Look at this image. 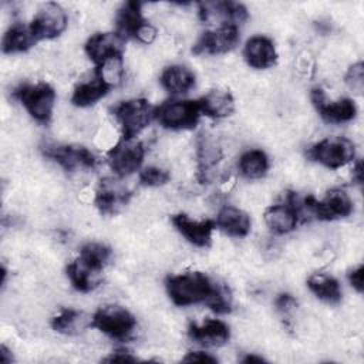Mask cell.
Returning <instances> with one entry per match:
<instances>
[{
	"mask_svg": "<svg viewBox=\"0 0 364 364\" xmlns=\"http://www.w3.org/2000/svg\"><path fill=\"white\" fill-rule=\"evenodd\" d=\"M166 291L176 306H192L198 303L208 304L219 289V283L213 282L202 272H188L169 276L165 280Z\"/></svg>",
	"mask_w": 364,
	"mask_h": 364,
	"instance_id": "cell-1",
	"label": "cell"
},
{
	"mask_svg": "<svg viewBox=\"0 0 364 364\" xmlns=\"http://www.w3.org/2000/svg\"><path fill=\"white\" fill-rule=\"evenodd\" d=\"M13 97L23 104L36 121L40 124L50 122L55 102V91L50 84H21L13 91Z\"/></svg>",
	"mask_w": 364,
	"mask_h": 364,
	"instance_id": "cell-2",
	"label": "cell"
},
{
	"mask_svg": "<svg viewBox=\"0 0 364 364\" xmlns=\"http://www.w3.org/2000/svg\"><path fill=\"white\" fill-rule=\"evenodd\" d=\"M112 114L121 127L122 138L135 139L154 118V108L145 98H132L115 105Z\"/></svg>",
	"mask_w": 364,
	"mask_h": 364,
	"instance_id": "cell-3",
	"label": "cell"
},
{
	"mask_svg": "<svg viewBox=\"0 0 364 364\" xmlns=\"http://www.w3.org/2000/svg\"><path fill=\"white\" fill-rule=\"evenodd\" d=\"M198 100H168L154 108V118L164 128L189 129L193 128L200 117Z\"/></svg>",
	"mask_w": 364,
	"mask_h": 364,
	"instance_id": "cell-4",
	"label": "cell"
},
{
	"mask_svg": "<svg viewBox=\"0 0 364 364\" xmlns=\"http://www.w3.org/2000/svg\"><path fill=\"white\" fill-rule=\"evenodd\" d=\"M90 327L102 331L111 338L127 340L135 330L136 320L125 307L111 304L104 306L94 313Z\"/></svg>",
	"mask_w": 364,
	"mask_h": 364,
	"instance_id": "cell-5",
	"label": "cell"
},
{
	"mask_svg": "<svg viewBox=\"0 0 364 364\" xmlns=\"http://www.w3.org/2000/svg\"><path fill=\"white\" fill-rule=\"evenodd\" d=\"M307 155L326 168L338 169L354 159L355 146L348 138L333 136L314 144L307 151Z\"/></svg>",
	"mask_w": 364,
	"mask_h": 364,
	"instance_id": "cell-6",
	"label": "cell"
},
{
	"mask_svg": "<svg viewBox=\"0 0 364 364\" xmlns=\"http://www.w3.org/2000/svg\"><path fill=\"white\" fill-rule=\"evenodd\" d=\"M41 152L67 172H74L78 168L92 169L97 165L95 155L82 145L46 142L41 145Z\"/></svg>",
	"mask_w": 364,
	"mask_h": 364,
	"instance_id": "cell-7",
	"label": "cell"
},
{
	"mask_svg": "<svg viewBox=\"0 0 364 364\" xmlns=\"http://www.w3.org/2000/svg\"><path fill=\"white\" fill-rule=\"evenodd\" d=\"M65 27L67 14L60 4L53 1L41 4L30 24V30L37 41L58 37Z\"/></svg>",
	"mask_w": 364,
	"mask_h": 364,
	"instance_id": "cell-8",
	"label": "cell"
},
{
	"mask_svg": "<svg viewBox=\"0 0 364 364\" xmlns=\"http://www.w3.org/2000/svg\"><path fill=\"white\" fill-rule=\"evenodd\" d=\"M144 145L135 139H121L108 151V162L118 176H128L142 165Z\"/></svg>",
	"mask_w": 364,
	"mask_h": 364,
	"instance_id": "cell-9",
	"label": "cell"
},
{
	"mask_svg": "<svg viewBox=\"0 0 364 364\" xmlns=\"http://www.w3.org/2000/svg\"><path fill=\"white\" fill-rule=\"evenodd\" d=\"M239 41V28L235 24L219 26L216 30L205 31L193 44L192 51L200 54H223L235 48Z\"/></svg>",
	"mask_w": 364,
	"mask_h": 364,
	"instance_id": "cell-10",
	"label": "cell"
},
{
	"mask_svg": "<svg viewBox=\"0 0 364 364\" xmlns=\"http://www.w3.org/2000/svg\"><path fill=\"white\" fill-rule=\"evenodd\" d=\"M310 98L321 119L328 124L347 122L357 115V107L350 98L328 101L321 88H313Z\"/></svg>",
	"mask_w": 364,
	"mask_h": 364,
	"instance_id": "cell-11",
	"label": "cell"
},
{
	"mask_svg": "<svg viewBox=\"0 0 364 364\" xmlns=\"http://www.w3.org/2000/svg\"><path fill=\"white\" fill-rule=\"evenodd\" d=\"M125 41L114 33H95L85 43V53L95 64V68L102 67L114 58H122Z\"/></svg>",
	"mask_w": 364,
	"mask_h": 364,
	"instance_id": "cell-12",
	"label": "cell"
},
{
	"mask_svg": "<svg viewBox=\"0 0 364 364\" xmlns=\"http://www.w3.org/2000/svg\"><path fill=\"white\" fill-rule=\"evenodd\" d=\"M199 6V17L202 21L220 26L240 24L247 18V10L243 4L236 1H202Z\"/></svg>",
	"mask_w": 364,
	"mask_h": 364,
	"instance_id": "cell-13",
	"label": "cell"
},
{
	"mask_svg": "<svg viewBox=\"0 0 364 364\" xmlns=\"http://www.w3.org/2000/svg\"><path fill=\"white\" fill-rule=\"evenodd\" d=\"M223 151L218 138L212 134L202 132L196 139V159H198V179L205 183L216 165L222 161Z\"/></svg>",
	"mask_w": 364,
	"mask_h": 364,
	"instance_id": "cell-14",
	"label": "cell"
},
{
	"mask_svg": "<svg viewBox=\"0 0 364 364\" xmlns=\"http://www.w3.org/2000/svg\"><path fill=\"white\" fill-rule=\"evenodd\" d=\"M172 223L176 230L192 245L198 247H208L212 240V230L215 229V220H195L185 213H176L172 216Z\"/></svg>",
	"mask_w": 364,
	"mask_h": 364,
	"instance_id": "cell-15",
	"label": "cell"
},
{
	"mask_svg": "<svg viewBox=\"0 0 364 364\" xmlns=\"http://www.w3.org/2000/svg\"><path fill=\"white\" fill-rule=\"evenodd\" d=\"M131 192L114 181H101L94 203L101 215H115L122 206L128 203Z\"/></svg>",
	"mask_w": 364,
	"mask_h": 364,
	"instance_id": "cell-16",
	"label": "cell"
},
{
	"mask_svg": "<svg viewBox=\"0 0 364 364\" xmlns=\"http://www.w3.org/2000/svg\"><path fill=\"white\" fill-rule=\"evenodd\" d=\"M243 57L246 63L257 70L270 68L277 61V53L273 41L266 36L250 37L243 48Z\"/></svg>",
	"mask_w": 364,
	"mask_h": 364,
	"instance_id": "cell-17",
	"label": "cell"
},
{
	"mask_svg": "<svg viewBox=\"0 0 364 364\" xmlns=\"http://www.w3.org/2000/svg\"><path fill=\"white\" fill-rule=\"evenodd\" d=\"M188 336L199 346L219 347L229 340L230 331L228 324H225L222 320L209 318L203 324H189Z\"/></svg>",
	"mask_w": 364,
	"mask_h": 364,
	"instance_id": "cell-18",
	"label": "cell"
},
{
	"mask_svg": "<svg viewBox=\"0 0 364 364\" xmlns=\"http://www.w3.org/2000/svg\"><path fill=\"white\" fill-rule=\"evenodd\" d=\"M142 3L127 1L124 3L115 17V33L124 40L135 38L141 27L146 23L142 17Z\"/></svg>",
	"mask_w": 364,
	"mask_h": 364,
	"instance_id": "cell-19",
	"label": "cell"
},
{
	"mask_svg": "<svg viewBox=\"0 0 364 364\" xmlns=\"http://www.w3.org/2000/svg\"><path fill=\"white\" fill-rule=\"evenodd\" d=\"M112 87L104 80V77L95 70L94 77L80 82L71 95V102L77 107H88L100 101Z\"/></svg>",
	"mask_w": 364,
	"mask_h": 364,
	"instance_id": "cell-20",
	"label": "cell"
},
{
	"mask_svg": "<svg viewBox=\"0 0 364 364\" xmlns=\"http://www.w3.org/2000/svg\"><path fill=\"white\" fill-rule=\"evenodd\" d=\"M215 225L229 236L243 237L250 232V218L235 206H225L219 210Z\"/></svg>",
	"mask_w": 364,
	"mask_h": 364,
	"instance_id": "cell-21",
	"label": "cell"
},
{
	"mask_svg": "<svg viewBox=\"0 0 364 364\" xmlns=\"http://www.w3.org/2000/svg\"><path fill=\"white\" fill-rule=\"evenodd\" d=\"M65 272L73 287L82 293L94 290L101 283V270L87 264L80 257L73 260L67 266Z\"/></svg>",
	"mask_w": 364,
	"mask_h": 364,
	"instance_id": "cell-22",
	"label": "cell"
},
{
	"mask_svg": "<svg viewBox=\"0 0 364 364\" xmlns=\"http://www.w3.org/2000/svg\"><path fill=\"white\" fill-rule=\"evenodd\" d=\"M199 101L200 112L210 118H226L235 111V101L226 90H210Z\"/></svg>",
	"mask_w": 364,
	"mask_h": 364,
	"instance_id": "cell-23",
	"label": "cell"
},
{
	"mask_svg": "<svg viewBox=\"0 0 364 364\" xmlns=\"http://www.w3.org/2000/svg\"><path fill=\"white\" fill-rule=\"evenodd\" d=\"M264 222L273 233L286 235L296 228L299 219L293 206L286 200V203L269 206L264 210Z\"/></svg>",
	"mask_w": 364,
	"mask_h": 364,
	"instance_id": "cell-24",
	"label": "cell"
},
{
	"mask_svg": "<svg viewBox=\"0 0 364 364\" xmlns=\"http://www.w3.org/2000/svg\"><path fill=\"white\" fill-rule=\"evenodd\" d=\"M159 81L169 94H185L195 87L196 78L188 67L173 64L162 71Z\"/></svg>",
	"mask_w": 364,
	"mask_h": 364,
	"instance_id": "cell-25",
	"label": "cell"
},
{
	"mask_svg": "<svg viewBox=\"0 0 364 364\" xmlns=\"http://www.w3.org/2000/svg\"><path fill=\"white\" fill-rule=\"evenodd\" d=\"M37 43L34 34L30 30V26L26 27L23 24H14L11 26L1 41V50L6 54H14V53H23L31 48Z\"/></svg>",
	"mask_w": 364,
	"mask_h": 364,
	"instance_id": "cell-26",
	"label": "cell"
},
{
	"mask_svg": "<svg viewBox=\"0 0 364 364\" xmlns=\"http://www.w3.org/2000/svg\"><path fill=\"white\" fill-rule=\"evenodd\" d=\"M307 287L317 299L323 301L338 303L341 300L340 283L328 274H324V273L311 274L307 279Z\"/></svg>",
	"mask_w": 364,
	"mask_h": 364,
	"instance_id": "cell-27",
	"label": "cell"
},
{
	"mask_svg": "<svg viewBox=\"0 0 364 364\" xmlns=\"http://www.w3.org/2000/svg\"><path fill=\"white\" fill-rule=\"evenodd\" d=\"M239 171L247 179H260L269 171V158L262 149H250L240 155Z\"/></svg>",
	"mask_w": 364,
	"mask_h": 364,
	"instance_id": "cell-28",
	"label": "cell"
},
{
	"mask_svg": "<svg viewBox=\"0 0 364 364\" xmlns=\"http://www.w3.org/2000/svg\"><path fill=\"white\" fill-rule=\"evenodd\" d=\"M85 326L90 324L85 323L84 314L74 309H63L57 316L51 318L53 330L61 334H78Z\"/></svg>",
	"mask_w": 364,
	"mask_h": 364,
	"instance_id": "cell-29",
	"label": "cell"
},
{
	"mask_svg": "<svg viewBox=\"0 0 364 364\" xmlns=\"http://www.w3.org/2000/svg\"><path fill=\"white\" fill-rule=\"evenodd\" d=\"M111 249L102 243H97V242H90V243H85L81 250H80V259L82 262H85L87 264L98 269V270H102L109 259H111Z\"/></svg>",
	"mask_w": 364,
	"mask_h": 364,
	"instance_id": "cell-30",
	"label": "cell"
},
{
	"mask_svg": "<svg viewBox=\"0 0 364 364\" xmlns=\"http://www.w3.org/2000/svg\"><path fill=\"white\" fill-rule=\"evenodd\" d=\"M169 178V172L159 166H146L139 172V182L144 186H162Z\"/></svg>",
	"mask_w": 364,
	"mask_h": 364,
	"instance_id": "cell-31",
	"label": "cell"
},
{
	"mask_svg": "<svg viewBox=\"0 0 364 364\" xmlns=\"http://www.w3.org/2000/svg\"><path fill=\"white\" fill-rule=\"evenodd\" d=\"M210 310H213L218 314H226L232 311V296L226 286L219 284V289L216 290L215 296L209 300L206 304Z\"/></svg>",
	"mask_w": 364,
	"mask_h": 364,
	"instance_id": "cell-32",
	"label": "cell"
},
{
	"mask_svg": "<svg viewBox=\"0 0 364 364\" xmlns=\"http://www.w3.org/2000/svg\"><path fill=\"white\" fill-rule=\"evenodd\" d=\"M346 84L354 92H357V94L363 92V87H364V65H363V61H357L355 64H353L348 68V71L346 74Z\"/></svg>",
	"mask_w": 364,
	"mask_h": 364,
	"instance_id": "cell-33",
	"label": "cell"
},
{
	"mask_svg": "<svg viewBox=\"0 0 364 364\" xmlns=\"http://www.w3.org/2000/svg\"><path fill=\"white\" fill-rule=\"evenodd\" d=\"M274 304H276V309H277L279 311H282V313H289L291 309L296 307L297 301H296V299H294L291 294H289V293H282V294H279V297L276 299Z\"/></svg>",
	"mask_w": 364,
	"mask_h": 364,
	"instance_id": "cell-34",
	"label": "cell"
},
{
	"mask_svg": "<svg viewBox=\"0 0 364 364\" xmlns=\"http://www.w3.org/2000/svg\"><path fill=\"white\" fill-rule=\"evenodd\" d=\"M102 361H105V363H135V361H138V358L134 357L128 350H115L108 357H105Z\"/></svg>",
	"mask_w": 364,
	"mask_h": 364,
	"instance_id": "cell-35",
	"label": "cell"
},
{
	"mask_svg": "<svg viewBox=\"0 0 364 364\" xmlns=\"http://www.w3.org/2000/svg\"><path fill=\"white\" fill-rule=\"evenodd\" d=\"M182 361H185V363H218V358L205 351H191L182 358Z\"/></svg>",
	"mask_w": 364,
	"mask_h": 364,
	"instance_id": "cell-36",
	"label": "cell"
},
{
	"mask_svg": "<svg viewBox=\"0 0 364 364\" xmlns=\"http://www.w3.org/2000/svg\"><path fill=\"white\" fill-rule=\"evenodd\" d=\"M363 272H364V267H363V264H360V266H357L355 269L350 270V272H348V276H347L350 284H351L358 293H363V290H364V284H363Z\"/></svg>",
	"mask_w": 364,
	"mask_h": 364,
	"instance_id": "cell-37",
	"label": "cell"
},
{
	"mask_svg": "<svg viewBox=\"0 0 364 364\" xmlns=\"http://www.w3.org/2000/svg\"><path fill=\"white\" fill-rule=\"evenodd\" d=\"M155 37H156V28L154 27V26H151L149 23H145L142 27H141V30L138 31V34H136V40L138 41H141V43H144V44H149V43H152L154 40H155Z\"/></svg>",
	"mask_w": 364,
	"mask_h": 364,
	"instance_id": "cell-38",
	"label": "cell"
},
{
	"mask_svg": "<svg viewBox=\"0 0 364 364\" xmlns=\"http://www.w3.org/2000/svg\"><path fill=\"white\" fill-rule=\"evenodd\" d=\"M353 179L361 185L363 183V161H357L353 168Z\"/></svg>",
	"mask_w": 364,
	"mask_h": 364,
	"instance_id": "cell-39",
	"label": "cell"
},
{
	"mask_svg": "<svg viewBox=\"0 0 364 364\" xmlns=\"http://www.w3.org/2000/svg\"><path fill=\"white\" fill-rule=\"evenodd\" d=\"M0 360L4 364H10L11 361H14L11 351L6 346H1V348H0Z\"/></svg>",
	"mask_w": 364,
	"mask_h": 364,
	"instance_id": "cell-40",
	"label": "cell"
},
{
	"mask_svg": "<svg viewBox=\"0 0 364 364\" xmlns=\"http://www.w3.org/2000/svg\"><path fill=\"white\" fill-rule=\"evenodd\" d=\"M266 360L263 357H259V355H255V354H247L246 357L242 358V363H264Z\"/></svg>",
	"mask_w": 364,
	"mask_h": 364,
	"instance_id": "cell-41",
	"label": "cell"
}]
</instances>
